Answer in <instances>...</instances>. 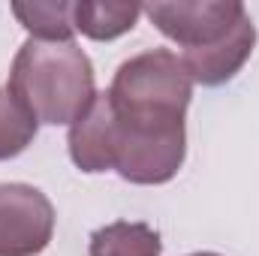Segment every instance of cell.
Masks as SVG:
<instances>
[{
  "label": "cell",
  "instance_id": "3",
  "mask_svg": "<svg viewBox=\"0 0 259 256\" xmlns=\"http://www.w3.org/2000/svg\"><path fill=\"white\" fill-rule=\"evenodd\" d=\"M142 12L157 24L163 36L178 42L181 61H199L232 42L253 18L238 0H178V3H148Z\"/></svg>",
  "mask_w": 259,
  "mask_h": 256
},
{
  "label": "cell",
  "instance_id": "11",
  "mask_svg": "<svg viewBox=\"0 0 259 256\" xmlns=\"http://www.w3.org/2000/svg\"><path fill=\"white\" fill-rule=\"evenodd\" d=\"M190 256H220V253H190Z\"/></svg>",
  "mask_w": 259,
  "mask_h": 256
},
{
  "label": "cell",
  "instance_id": "1",
  "mask_svg": "<svg viewBox=\"0 0 259 256\" xmlns=\"http://www.w3.org/2000/svg\"><path fill=\"white\" fill-rule=\"evenodd\" d=\"M6 91L36 124H75L97 100L91 58L75 42L27 39L9 69Z\"/></svg>",
  "mask_w": 259,
  "mask_h": 256
},
{
  "label": "cell",
  "instance_id": "9",
  "mask_svg": "<svg viewBox=\"0 0 259 256\" xmlns=\"http://www.w3.org/2000/svg\"><path fill=\"white\" fill-rule=\"evenodd\" d=\"M12 12L24 30L33 33V39L72 42V3H12Z\"/></svg>",
  "mask_w": 259,
  "mask_h": 256
},
{
  "label": "cell",
  "instance_id": "4",
  "mask_svg": "<svg viewBox=\"0 0 259 256\" xmlns=\"http://www.w3.org/2000/svg\"><path fill=\"white\" fill-rule=\"evenodd\" d=\"M115 112V109H112ZM187 157L184 124L130 121L115 112L112 169L130 184H166L178 175Z\"/></svg>",
  "mask_w": 259,
  "mask_h": 256
},
{
  "label": "cell",
  "instance_id": "6",
  "mask_svg": "<svg viewBox=\"0 0 259 256\" xmlns=\"http://www.w3.org/2000/svg\"><path fill=\"white\" fill-rule=\"evenodd\" d=\"M69 157L81 172H109L112 169V151H115V112L109 103V94H97L91 109L69 127L66 136Z\"/></svg>",
  "mask_w": 259,
  "mask_h": 256
},
{
  "label": "cell",
  "instance_id": "8",
  "mask_svg": "<svg viewBox=\"0 0 259 256\" xmlns=\"http://www.w3.org/2000/svg\"><path fill=\"white\" fill-rule=\"evenodd\" d=\"M142 6L136 3H72V24L91 39H115L133 30Z\"/></svg>",
  "mask_w": 259,
  "mask_h": 256
},
{
  "label": "cell",
  "instance_id": "2",
  "mask_svg": "<svg viewBox=\"0 0 259 256\" xmlns=\"http://www.w3.org/2000/svg\"><path fill=\"white\" fill-rule=\"evenodd\" d=\"M106 94L121 118L151 124H184L193 97V78L175 52L151 49L118 66Z\"/></svg>",
  "mask_w": 259,
  "mask_h": 256
},
{
  "label": "cell",
  "instance_id": "7",
  "mask_svg": "<svg viewBox=\"0 0 259 256\" xmlns=\"http://www.w3.org/2000/svg\"><path fill=\"white\" fill-rule=\"evenodd\" d=\"M88 256H163V241L148 223L118 220L91 235Z\"/></svg>",
  "mask_w": 259,
  "mask_h": 256
},
{
  "label": "cell",
  "instance_id": "10",
  "mask_svg": "<svg viewBox=\"0 0 259 256\" xmlns=\"http://www.w3.org/2000/svg\"><path fill=\"white\" fill-rule=\"evenodd\" d=\"M33 136H36V121L6 88H0V160L24 154Z\"/></svg>",
  "mask_w": 259,
  "mask_h": 256
},
{
  "label": "cell",
  "instance_id": "5",
  "mask_svg": "<svg viewBox=\"0 0 259 256\" xmlns=\"http://www.w3.org/2000/svg\"><path fill=\"white\" fill-rule=\"evenodd\" d=\"M55 235V205L30 184H0V256H39Z\"/></svg>",
  "mask_w": 259,
  "mask_h": 256
}]
</instances>
